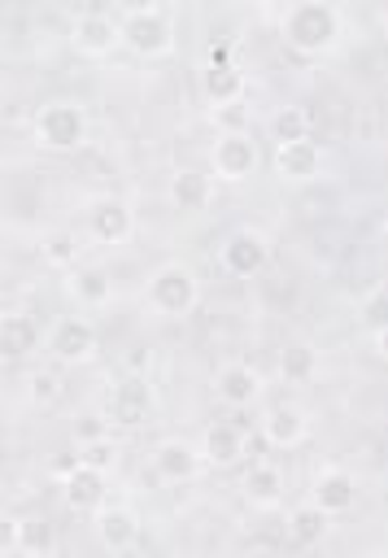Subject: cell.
I'll return each mask as SVG.
<instances>
[{"mask_svg": "<svg viewBox=\"0 0 388 558\" xmlns=\"http://www.w3.org/2000/svg\"><path fill=\"white\" fill-rule=\"evenodd\" d=\"M340 35V9L327 0H296L283 9V39L296 52H327Z\"/></svg>", "mask_w": 388, "mask_h": 558, "instance_id": "1", "label": "cell"}, {"mask_svg": "<svg viewBox=\"0 0 388 558\" xmlns=\"http://www.w3.org/2000/svg\"><path fill=\"white\" fill-rule=\"evenodd\" d=\"M31 131H35V144L39 148H48V153H74L87 140V109L78 100H70V96H57V100H48V105L35 109Z\"/></svg>", "mask_w": 388, "mask_h": 558, "instance_id": "2", "label": "cell"}, {"mask_svg": "<svg viewBox=\"0 0 388 558\" xmlns=\"http://www.w3.org/2000/svg\"><path fill=\"white\" fill-rule=\"evenodd\" d=\"M144 296H148V310H157L161 318H183L201 301V279H196V270L187 262H161L148 275Z\"/></svg>", "mask_w": 388, "mask_h": 558, "instance_id": "3", "label": "cell"}, {"mask_svg": "<svg viewBox=\"0 0 388 558\" xmlns=\"http://www.w3.org/2000/svg\"><path fill=\"white\" fill-rule=\"evenodd\" d=\"M122 44L135 48L140 57H166L174 48V17L161 4H131L118 17Z\"/></svg>", "mask_w": 388, "mask_h": 558, "instance_id": "4", "label": "cell"}, {"mask_svg": "<svg viewBox=\"0 0 388 558\" xmlns=\"http://www.w3.org/2000/svg\"><path fill=\"white\" fill-rule=\"evenodd\" d=\"M262 166V148L248 131H222L209 148V174L222 183H244L248 174H257Z\"/></svg>", "mask_w": 388, "mask_h": 558, "instance_id": "5", "label": "cell"}, {"mask_svg": "<svg viewBox=\"0 0 388 558\" xmlns=\"http://www.w3.org/2000/svg\"><path fill=\"white\" fill-rule=\"evenodd\" d=\"M153 410H157V392H153L148 375H122V379L109 388L100 418H105V423H118V427H140V423L153 418Z\"/></svg>", "mask_w": 388, "mask_h": 558, "instance_id": "6", "label": "cell"}, {"mask_svg": "<svg viewBox=\"0 0 388 558\" xmlns=\"http://www.w3.org/2000/svg\"><path fill=\"white\" fill-rule=\"evenodd\" d=\"M218 257H222V266H227L235 279H253V275L270 262V240H266L257 227H240V231H231V235L222 240Z\"/></svg>", "mask_w": 388, "mask_h": 558, "instance_id": "7", "label": "cell"}, {"mask_svg": "<svg viewBox=\"0 0 388 558\" xmlns=\"http://www.w3.org/2000/svg\"><path fill=\"white\" fill-rule=\"evenodd\" d=\"M70 39L83 57H109L118 44H122V31H118V17L105 13V9H83L70 26Z\"/></svg>", "mask_w": 388, "mask_h": 558, "instance_id": "8", "label": "cell"}, {"mask_svg": "<svg viewBox=\"0 0 388 558\" xmlns=\"http://www.w3.org/2000/svg\"><path fill=\"white\" fill-rule=\"evenodd\" d=\"M87 231L96 244H126L135 231V209L122 196H100L87 214Z\"/></svg>", "mask_w": 388, "mask_h": 558, "instance_id": "9", "label": "cell"}, {"mask_svg": "<svg viewBox=\"0 0 388 558\" xmlns=\"http://www.w3.org/2000/svg\"><path fill=\"white\" fill-rule=\"evenodd\" d=\"M48 349H52L57 362H70V366H74V362H87V357L96 353V323L83 318V314H65V318L52 327Z\"/></svg>", "mask_w": 388, "mask_h": 558, "instance_id": "10", "label": "cell"}, {"mask_svg": "<svg viewBox=\"0 0 388 558\" xmlns=\"http://www.w3.org/2000/svg\"><path fill=\"white\" fill-rule=\"evenodd\" d=\"M310 501H314L327 519L353 510V501H357V480H353V471H344V466H323V471L314 475Z\"/></svg>", "mask_w": 388, "mask_h": 558, "instance_id": "11", "label": "cell"}, {"mask_svg": "<svg viewBox=\"0 0 388 558\" xmlns=\"http://www.w3.org/2000/svg\"><path fill=\"white\" fill-rule=\"evenodd\" d=\"M214 392H218L222 405L244 410V405H253L262 397V375L248 362H222L218 375H214Z\"/></svg>", "mask_w": 388, "mask_h": 558, "instance_id": "12", "label": "cell"}, {"mask_svg": "<svg viewBox=\"0 0 388 558\" xmlns=\"http://www.w3.org/2000/svg\"><path fill=\"white\" fill-rule=\"evenodd\" d=\"M201 449L196 445H187V440H179V436H170V440H161L157 449H153V471L166 480V484H187V480H196L201 475Z\"/></svg>", "mask_w": 388, "mask_h": 558, "instance_id": "13", "label": "cell"}, {"mask_svg": "<svg viewBox=\"0 0 388 558\" xmlns=\"http://www.w3.org/2000/svg\"><path fill=\"white\" fill-rule=\"evenodd\" d=\"M96 541L109 554H122L140 541V514L131 506H96Z\"/></svg>", "mask_w": 388, "mask_h": 558, "instance_id": "14", "label": "cell"}, {"mask_svg": "<svg viewBox=\"0 0 388 558\" xmlns=\"http://www.w3.org/2000/svg\"><path fill=\"white\" fill-rule=\"evenodd\" d=\"M323 170V148L314 140H296V144H279L275 148V174L283 183H310Z\"/></svg>", "mask_w": 388, "mask_h": 558, "instance_id": "15", "label": "cell"}, {"mask_svg": "<svg viewBox=\"0 0 388 558\" xmlns=\"http://www.w3.org/2000/svg\"><path fill=\"white\" fill-rule=\"evenodd\" d=\"M262 436L270 440V445H279V449H296L305 436H310V418H305V410L301 405H270L266 414H262Z\"/></svg>", "mask_w": 388, "mask_h": 558, "instance_id": "16", "label": "cell"}, {"mask_svg": "<svg viewBox=\"0 0 388 558\" xmlns=\"http://www.w3.org/2000/svg\"><path fill=\"white\" fill-rule=\"evenodd\" d=\"M240 497L253 506V510H275L283 501V471L275 462H253L240 480Z\"/></svg>", "mask_w": 388, "mask_h": 558, "instance_id": "17", "label": "cell"}, {"mask_svg": "<svg viewBox=\"0 0 388 558\" xmlns=\"http://www.w3.org/2000/svg\"><path fill=\"white\" fill-rule=\"evenodd\" d=\"M166 196H170L174 209L196 214V209L209 205V196H214V179H209L205 170H196V166H179V170L170 174V183H166Z\"/></svg>", "mask_w": 388, "mask_h": 558, "instance_id": "18", "label": "cell"}, {"mask_svg": "<svg viewBox=\"0 0 388 558\" xmlns=\"http://www.w3.org/2000/svg\"><path fill=\"white\" fill-rule=\"evenodd\" d=\"M35 344H39V323H35V314H26V310H4V314H0V357H4V362H17V357H26Z\"/></svg>", "mask_w": 388, "mask_h": 558, "instance_id": "19", "label": "cell"}, {"mask_svg": "<svg viewBox=\"0 0 388 558\" xmlns=\"http://www.w3.org/2000/svg\"><path fill=\"white\" fill-rule=\"evenodd\" d=\"M196 449H201V462H209V466H231V462H240V453H244V432H240L235 423H209Z\"/></svg>", "mask_w": 388, "mask_h": 558, "instance_id": "20", "label": "cell"}, {"mask_svg": "<svg viewBox=\"0 0 388 558\" xmlns=\"http://www.w3.org/2000/svg\"><path fill=\"white\" fill-rule=\"evenodd\" d=\"M201 87H205V96H209L214 109H227V105H240V100H244V74H240L231 61H222V65H209V61H205Z\"/></svg>", "mask_w": 388, "mask_h": 558, "instance_id": "21", "label": "cell"}, {"mask_svg": "<svg viewBox=\"0 0 388 558\" xmlns=\"http://www.w3.org/2000/svg\"><path fill=\"white\" fill-rule=\"evenodd\" d=\"M61 488H65V506H70V510H96V506H105V475H100V471L74 466V471L61 480Z\"/></svg>", "mask_w": 388, "mask_h": 558, "instance_id": "22", "label": "cell"}, {"mask_svg": "<svg viewBox=\"0 0 388 558\" xmlns=\"http://www.w3.org/2000/svg\"><path fill=\"white\" fill-rule=\"evenodd\" d=\"M323 536H327V514L314 501L292 506V514H288V541L305 549V545H318Z\"/></svg>", "mask_w": 388, "mask_h": 558, "instance_id": "23", "label": "cell"}, {"mask_svg": "<svg viewBox=\"0 0 388 558\" xmlns=\"http://www.w3.org/2000/svg\"><path fill=\"white\" fill-rule=\"evenodd\" d=\"M52 545H57V527H52V519H44V514H26V519H17V549H22V554L44 558Z\"/></svg>", "mask_w": 388, "mask_h": 558, "instance_id": "24", "label": "cell"}, {"mask_svg": "<svg viewBox=\"0 0 388 558\" xmlns=\"http://www.w3.org/2000/svg\"><path fill=\"white\" fill-rule=\"evenodd\" d=\"M270 135H275V148H279V144L310 140V113H305L301 105H283V109H275V118H270Z\"/></svg>", "mask_w": 388, "mask_h": 558, "instance_id": "25", "label": "cell"}, {"mask_svg": "<svg viewBox=\"0 0 388 558\" xmlns=\"http://www.w3.org/2000/svg\"><path fill=\"white\" fill-rule=\"evenodd\" d=\"M70 292H74V301H83V305H105L113 288H109V275H105V270L83 266V270L70 275Z\"/></svg>", "mask_w": 388, "mask_h": 558, "instance_id": "26", "label": "cell"}, {"mask_svg": "<svg viewBox=\"0 0 388 558\" xmlns=\"http://www.w3.org/2000/svg\"><path fill=\"white\" fill-rule=\"evenodd\" d=\"M314 371H318V357H314L310 344H288V349L279 353V375H283L288 384H305Z\"/></svg>", "mask_w": 388, "mask_h": 558, "instance_id": "27", "label": "cell"}, {"mask_svg": "<svg viewBox=\"0 0 388 558\" xmlns=\"http://www.w3.org/2000/svg\"><path fill=\"white\" fill-rule=\"evenodd\" d=\"M74 453H78V466H87V471H109L113 462H118V440L113 436H96V440H83V445H74Z\"/></svg>", "mask_w": 388, "mask_h": 558, "instance_id": "28", "label": "cell"}, {"mask_svg": "<svg viewBox=\"0 0 388 558\" xmlns=\"http://www.w3.org/2000/svg\"><path fill=\"white\" fill-rule=\"evenodd\" d=\"M362 327L371 331L375 349H384V327H388V296H384V288H371L362 296Z\"/></svg>", "mask_w": 388, "mask_h": 558, "instance_id": "29", "label": "cell"}, {"mask_svg": "<svg viewBox=\"0 0 388 558\" xmlns=\"http://www.w3.org/2000/svg\"><path fill=\"white\" fill-rule=\"evenodd\" d=\"M74 253H78L74 231H48V240H44V262L48 266H74Z\"/></svg>", "mask_w": 388, "mask_h": 558, "instance_id": "30", "label": "cell"}, {"mask_svg": "<svg viewBox=\"0 0 388 558\" xmlns=\"http://www.w3.org/2000/svg\"><path fill=\"white\" fill-rule=\"evenodd\" d=\"M26 392H31L35 405H52V401L61 397V379H57V371H35Z\"/></svg>", "mask_w": 388, "mask_h": 558, "instance_id": "31", "label": "cell"}, {"mask_svg": "<svg viewBox=\"0 0 388 558\" xmlns=\"http://www.w3.org/2000/svg\"><path fill=\"white\" fill-rule=\"evenodd\" d=\"M96 436H109V423H105L100 414H83V418L74 423V445H83V440H96Z\"/></svg>", "mask_w": 388, "mask_h": 558, "instance_id": "32", "label": "cell"}, {"mask_svg": "<svg viewBox=\"0 0 388 558\" xmlns=\"http://www.w3.org/2000/svg\"><path fill=\"white\" fill-rule=\"evenodd\" d=\"M17 554V514H4L0 510V558Z\"/></svg>", "mask_w": 388, "mask_h": 558, "instance_id": "33", "label": "cell"}, {"mask_svg": "<svg viewBox=\"0 0 388 558\" xmlns=\"http://www.w3.org/2000/svg\"><path fill=\"white\" fill-rule=\"evenodd\" d=\"M148 362H153V353H148V349L126 353V375H144V371H148Z\"/></svg>", "mask_w": 388, "mask_h": 558, "instance_id": "34", "label": "cell"}, {"mask_svg": "<svg viewBox=\"0 0 388 558\" xmlns=\"http://www.w3.org/2000/svg\"><path fill=\"white\" fill-rule=\"evenodd\" d=\"M74 466H78V453H57V458H52V471H57L61 480H65Z\"/></svg>", "mask_w": 388, "mask_h": 558, "instance_id": "35", "label": "cell"}, {"mask_svg": "<svg viewBox=\"0 0 388 558\" xmlns=\"http://www.w3.org/2000/svg\"><path fill=\"white\" fill-rule=\"evenodd\" d=\"M248 558H279V554H270V549H257V554H248Z\"/></svg>", "mask_w": 388, "mask_h": 558, "instance_id": "36", "label": "cell"}, {"mask_svg": "<svg viewBox=\"0 0 388 558\" xmlns=\"http://www.w3.org/2000/svg\"><path fill=\"white\" fill-rule=\"evenodd\" d=\"M0 92H4V78H0Z\"/></svg>", "mask_w": 388, "mask_h": 558, "instance_id": "37", "label": "cell"}]
</instances>
